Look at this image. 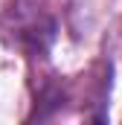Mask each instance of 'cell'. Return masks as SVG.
<instances>
[{
    "instance_id": "obj_1",
    "label": "cell",
    "mask_w": 122,
    "mask_h": 125,
    "mask_svg": "<svg viewBox=\"0 0 122 125\" xmlns=\"http://www.w3.org/2000/svg\"><path fill=\"white\" fill-rule=\"evenodd\" d=\"M12 35L26 52L38 55L50 47V41L55 35V23H52V18H47L44 12H38L32 6H12Z\"/></svg>"
}]
</instances>
